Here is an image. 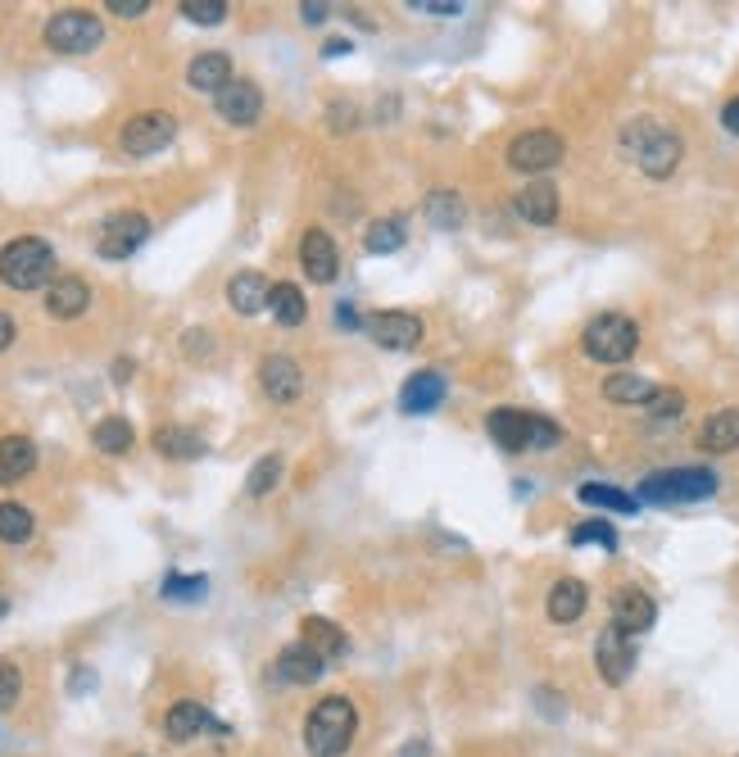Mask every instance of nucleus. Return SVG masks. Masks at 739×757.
I'll list each match as a JSON object with an SVG mask.
<instances>
[{
  "instance_id": "1",
  "label": "nucleus",
  "mask_w": 739,
  "mask_h": 757,
  "mask_svg": "<svg viewBox=\"0 0 739 757\" xmlns=\"http://www.w3.org/2000/svg\"><path fill=\"white\" fill-rule=\"evenodd\" d=\"M622 151L631 155V164L644 177H671L677 164H681V155H685L681 136L671 132L667 123H658V118H631L622 127Z\"/></svg>"
},
{
  "instance_id": "2",
  "label": "nucleus",
  "mask_w": 739,
  "mask_h": 757,
  "mask_svg": "<svg viewBox=\"0 0 739 757\" xmlns=\"http://www.w3.org/2000/svg\"><path fill=\"white\" fill-rule=\"evenodd\" d=\"M359 735V712L346 695H327L313 703V712L304 717V748L309 757H346L350 744Z\"/></svg>"
},
{
  "instance_id": "3",
  "label": "nucleus",
  "mask_w": 739,
  "mask_h": 757,
  "mask_svg": "<svg viewBox=\"0 0 739 757\" xmlns=\"http://www.w3.org/2000/svg\"><path fill=\"white\" fill-rule=\"evenodd\" d=\"M486 431L508 454H541V449H554L563 440V427L554 418H545V413H526V408H495L486 418Z\"/></svg>"
},
{
  "instance_id": "4",
  "label": "nucleus",
  "mask_w": 739,
  "mask_h": 757,
  "mask_svg": "<svg viewBox=\"0 0 739 757\" xmlns=\"http://www.w3.org/2000/svg\"><path fill=\"white\" fill-rule=\"evenodd\" d=\"M717 472L708 467H667V472H653L640 481V495L644 504H699V499H712L717 495Z\"/></svg>"
},
{
  "instance_id": "5",
  "label": "nucleus",
  "mask_w": 739,
  "mask_h": 757,
  "mask_svg": "<svg viewBox=\"0 0 739 757\" xmlns=\"http://www.w3.org/2000/svg\"><path fill=\"white\" fill-rule=\"evenodd\" d=\"M55 272V250L41 236H19L0 250V282L10 291H37Z\"/></svg>"
},
{
  "instance_id": "6",
  "label": "nucleus",
  "mask_w": 739,
  "mask_h": 757,
  "mask_svg": "<svg viewBox=\"0 0 739 757\" xmlns=\"http://www.w3.org/2000/svg\"><path fill=\"white\" fill-rule=\"evenodd\" d=\"M581 346H585V355H590L594 363H626V359L640 350V327H635L626 313H599V318L585 327Z\"/></svg>"
},
{
  "instance_id": "7",
  "label": "nucleus",
  "mask_w": 739,
  "mask_h": 757,
  "mask_svg": "<svg viewBox=\"0 0 739 757\" xmlns=\"http://www.w3.org/2000/svg\"><path fill=\"white\" fill-rule=\"evenodd\" d=\"M100 37H105V28L91 10H59L46 23V46L59 55H87L100 46Z\"/></svg>"
},
{
  "instance_id": "8",
  "label": "nucleus",
  "mask_w": 739,
  "mask_h": 757,
  "mask_svg": "<svg viewBox=\"0 0 739 757\" xmlns=\"http://www.w3.org/2000/svg\"><path fill=\"white\" fill-rule=\"evenodd\" d=\"M563 136L558 132H522L517 142L508 146V168H517V173H550L554 164H563Z\"/></svg>"
},
{
  "instance_id": "9",
  "label": "nucleus",
  "mask_w": 739,
  "mask_h": 757,
  "mask_svg": "<svg viewBox=\"0 0 739 757\" xmlns=\"http://www.w3.org/2000/svg\"><path fill=\"white\" fill-rule=\"evenodd\" d=\"M146 236H150V219L137 214V210H123V214L105 219L96 250H100V259H127V254H137L146 245Z\"/></svg>"
},
{
  "instance_id": "10",
  "label": "nucleus",
  "mask_w": 739,
  "mask_h": 757,
  "mask_svg": "<svg viewBox=\"0 0 739 757\" xmlns=\"http://www.w3.org/2000/svg\"><path fill=\"white\" fill-rule=\"evenodd\" d=\"M173 132H177V118L164 114V109H150V114H137V118L123 123L118 146L127 155H155V151H164L173 142Z\"/></svg>"
},
{
  "instance_id": "11",
  "label": "nucleus",
  "mask_w": 739,
  "mask_h": 757,
  "mask_svg": "<svg viewBox=\"0 0 739 757\" xmlns=\"http://www.w3.org/2000/svg\"><path fill=\"white\" fill-rule=\"evenodd\" d=\"M594 667L603 676V685H626L631 680V667H635V640L618 627H609L594 644Z\"/></svg>"
},
{
  "instance_id": "12",
  "label": "nucleus",
  "mask_w": 739,
  "mask_h": 757,
  "mask_svg": "<svg viewBox=\"0 0 739 757\" xmlns=\"http://www.w3.org/2000/svg\"><path fill=\"white\" fill-rule=\"evenodd\" d=\"M653 622H658L653 594H644L640 585H622V590L613 594V627H618V631H626V635L635 640V635L653 631Z\"/></svg>"
},
{
  "instance_id": "13",
  "label": "nucleus",
  "mask_w": 739,
  "mask_h": 757,
  "mask_svg": "<svg viewBox=\"0 0 739 757\" xmlns=\"http://www.w3.org/2000/svg\"><path fill=\"white\" fill-rule=\"evenodd\" d=\"M363 331L377 340L381 350H414L422 340V318L418 313H372Z\"/></svg>"
},
{
  "instance_id": "14",
  "label": "nucleus",
  "mask_w": 739,
  "mask_h": 757,
  "mask_svg": "<svg viewBox=\"0 0 739 757\" xmlns=\"http://www.w3.org/2000/svg\"><path fill=\"white\" fill-rule=\"evenodd\" d=\"M259 381H263V395L278 399V404H291V399H300V390H304V372H300V363L286 359V355H268V359L259 363Z\"/></svg>"
},
{
  "instance_id": "15",
  "label": "nucleus",
  "mask_w": 739,
  "mask_h": 757,
  "mask_svg": "<svg viewBox=\"0 0 739 757\" xmlns=\"http://www.w3.org/2000/svg\"><path fill=\"white\" fill-rule=\"evenodd\" d=\"M300 268L313 282H336V268H341V254H336V241L322 227H309L300 241Z\"/></svg>"
},
{
  "instance_id": "16",
  "label": "nucleus",
  "mask_w": 739,
  "mask_h": 757,
  "mask_svg": "<svg viewBox=\"0 0 739 757\" xmlns=\"http://www.w3.org/2000/svg\"><path fill=\"white\" fill-rule=\"evenodd\" d=\"M513 204H517V214H522L531 227L558 223V186H554V182H526Z\"/></svg>"
},
{
  "instance_id": "17",
  "label": "nucleus",
  "mask_w": 739,
  "mask_h": 757,
  "mask_svg": "<svg viewBox=\"0 0 739 757\" xmlns=\"http://www.w3.org/2000/svg\"><path fill=\"white\" fill-rule=\"evenodd\" d=\"M214 105H218V114L227 118V123H236V127H250L259 114H263V96H259V87L254 83H227L218 96H214Z\"/></svg>"
},
{
  "instance_id": "18",
  "label": "nucleus",
  "mask_w": 739,
  "mask_h": 757,
  "mask_svg": "<svg viewBox=\"0 0 739 757\" xmlns=\"http://www.w3.org/2000/svg\"><path fill=\"white\" fill-rule=\"evenodd\" d=\"M87 304H91V287H87L82 278H59V282H50V291H46V313L59 318V322L82 318Z\"/></svg>"
},
{
  "instance_id": "19",
  "label": "nucleus",
  "mask_w": 739,
  "mask_h": 757,
  "mask_svg": "<svg viewBox=\"0 0 739 757\" xmlns=\"http://www.w3.org/2000/svg\"><path fill=\"white\" fill-rule=\"evenodd\" d=\"M440 404H445V377H440V372H418V377H409L405 390H399V408H405L409 418L436 413Z\"/></svg>"
},
{
  "instance_id": "20",
  "label": "nucleus",
  "mask_w": 739,
  "mask_h": 757,
  "mask_svg": "<svg viewBox=\"0 0 739 757\" xmlns=\"http://www.w3.org/2000/svg\"><path fill=\"white\" fill-rule=\"evenodd\" d=\"M322 671H327V662H322L309 644H286V649L278 653V667H273V676L286 680V685H313Z\"/></svg>"
},
{
  "instance_id": "21",
  "label": "nucleus",
  "mask_w": 739,
  "mask_h": 757,
  "mask_svg": "<svg viewBox=\"0 0 739 757\" xmlns=\"http://www.w3.org/2000/svg\"><path fill=\"white\" fill-rule=\"evenodd\" d=\"M186 83L195 87V91H223L227 83H232V59L223 55V50H205V55H195L191 59V68H186Z\"/></svg>"
},
{
  "instance_id": "22",
  "label": "nucleus",
  "mask_w": 739,
  "mask_h": 757,
  "mask_svg": "<svg viewBox=\"0 0 739 757\" xmlns=\"http://www.w3.org/2000/svg\"><path fill=\"white\" fill-rule=\"evenodd\" d=\"M585 603H590V590H585V581H576V576H563V581H554V590H550V622H558V627L576 622V617L585 612Z\"/></svg>"
},
{
  "instance_id": "23",
  "label": "nucleus",
  "mask_w": 739,
  "mask_h": 757,
  "mask_svg": "<svg viewBox=\"0 0 739 757\" xmlns=\"http://www.w3.org/2000/svg\"><path fill=\"white\" fill-rule=\"evenodd\" d=\"M37 467V445L28 436H6L0 440V486H14Z\"/></svg>"
},
{
  "instance_id": "24",
  "label": "nucleus",
  "mask_w": 739,
  "mask_h": 757,
  "mask_svg": "<svg viewBox=\"0 0 739 757\" xmlns=\"http://www.w3.org/2000/svg\"><path fill=\"white\" fill-rule=\"evenodd\" d=\"M304 635H300V644H309L322 662H336L346 653V631L336 627V622H327V617H304V627H300Z\"/></svg>"
},
{
  "instance_id": "25",
  "label": "nucleus",
  "mask_w": 739,
  "mask_h": 757,
  "mask_svg": "<svg viewBox=\"0 0 739 757\" xmlns=\"http://www.w3.org/2000/svg\"><path fill=\"white\" fill-rule=\"evenodd\" d=\"M268 295H273V287H268L259 272H236V278L227 282V300L241 318H254L259 309H268Z\"/></svg>"
},
{
  "instance_id": "26",
  "label": "nucleus",
  "mask_w": 739,
  "mask_h": 757,
  "mask_svg": "<svg viewBox=\"0 0 739 757\" xmlns=\"http://www.w3.org/2000/svg\"><path fill=\"white\" fill-rule=\"evenodd\" d=\"M699 445H703L708 454H730V449H739V408L712 413V418L703 423V431H699Z\"/></svg>"
},
{
  "instance_id": "27",
  "label": "nucleus",
  "mask_w": 739,
  "mask_h": 757,
  "mask_svg": "<svg viewBox=\"0 0 739 757\" xmlns=\"http://www.w3.org/2000/svg\"><path fill=\"white\" fill-rule=\"evenodd\" d=\"M205 726H214L210 721V712H205V703H195V699H182V703H173L168 708V717H164V730H168V739H177V744H186V739H195Z\"/></svg>"
},
{
  "instance_id": "28",
  "label": "nucleus",
  "mask_w": 739,
  "mask_h": 757,
  "mask_svg": "<svg viewBox=\"0 0 739 757\" xmlns=\"http://www.w3.org/2000/svg\"><path fill=\"white\" fill-rule=\"evenodd\" d=\"M422 219L436 232H458L463 227V200H458V191H431L427 204H422Z\"/></svg>"
},
{
  "instance_id": "29",
  "label": "nucleus",
  "mask_w": 739,
  "mask_h": 757,
  "mask_svg": "<svg viewBox=\"0 0 739 757\" xmlns=\"http://www.w3.org/2000/svg\"><path fill=\"white\" fill-rule=\"evenodd\" d=\"M653 390L658 386L649 377H640V372H618V377L603 381V399H613V404H649Z\"/></svg>"
},
{
  "instance_id": "30",
  "label": "nucleus",
  "mask_w": 739,
  "mask_h": 757,
  "mask_svg": "<svg viewBox=\"0 0 739 757\" xmlns=\"http://www.w3.org/2000/svg\"><path fill=\"white\" fill-rule=\"evenodd\" d=\"M268 309H273V318H278L282 327H300V322H304V313H309L304 291H300L295 282H278V287H273V295H268Z\"/></svg>"
},
{
  "instance_id": "31",
  "label": "nucleus",
  "mask_w": 739,
  "mask_h": 757,
  "mask_svg": "<svg viewBox=\"0 0 739 757\" xmlns=\"http://www.w3.org/2000/svg\"><path fill=\"white\" fill-rule=\"evenodd\" d=\"M155 449H159L164 458L186 463V458H200V454H205V440H200L195 431H186V427H159V431H155Z\"/></svg>"
},
{
  "instance_id": "32",
  "label": "nucleus",
  "mask_w": 739,
  "mask_h": 757,
  "mask_svg": "<svg viewBox=\"0 0 739 757\" xmlns=\"http://www.w3.org/2000/svg\"><path fill=\"white\" fill-rule=\"evenodd\" d=\"M576 495H581V504L613 508V513H635V508H640V499H635V495H626V491H618V486H603V481H585V486H581Z\"/></svg>"
},
{
  "instance_id": "33",
  "label": "nucleus",
  "mask_w": 739,
  "mask_h": 757,
  "mask_svg": "<svg viewBox=\"0 0 739 757\" xmlns=\"http://www.w3.org/2000/svg\"><path fill=\"white\" fill-rule=\"evenodd\" d=\"M278 481H282V458H278V454H268V458H259V463L250 467V476H245V495H250V499L273 495V491H278Z\"/></svg>"
},
{
  "instance_id": "34",
  "label": "nucleus",
  "mask_w": 739,
  "mask_h": 757,
  "mask_svg": "<svg viewBox=\"0 0 739 757\" xmlns=\"http://www.w3.org/2000/svg\"><path fill=\"white\" fill-rule=\"evenodd\" d=\"M399 245H405V223H399V219H381V223H372L368 236H363V250H368V254H395Z\"/></svg>"
},
{
  "instance_id": "35",
  "label": "nucleus",
  "mask_w": 739,
  "mask_h": 757,
  "mask_svg": "<svg viewBox=\"0 0 739 757\" xmlns=\"http://www.w3.org/2000/svg\"><path fill=\"white\" fill-rule=\"evenodd\" d=\"M91 440H96V449H100V454H127L137 436H132V427H127L123 418H105V423H96Z\"/></svg>"
},
{
  "instance_id": "36",
  "label": "nucleus",
  "mask_w": 739,
  "mask_h": 757,
  "mask_svg": "<svg viewBox=\"0 0 739 757\" xmlns=\"http://www.w3.org/2000/svg\"><path fill=\"white\" fill-rule=\"evenodd\" d=\"M32 531H37V522H32V513L23 504H0V540H6V544H23Z\"/></svg>"
},
{
  "instance_id": "37",
  "label": "nucleus",
  "mask_w": 739,
  "mask_h": 757,
  "mask_svg": "<svg viewBox=\"0 0 739 757\" xmlns=\"http://www.w3.org/2000/svg\"><path fill=\"white\" fill-rule=\"evenodd\" d=\"M567 544H603L609 554H618V531H613V522H581V526H572V535H567Z\"/></svg>"
},
{
  "instance_id": "38",
  "label": "nucleus",
  "mask_w": 739,
  "mask_h": 757,
  "mask_svg": "<svg viewBox=\"0 0 739 757\" xmlns=\"http://www.w3.org/2000/svg\"><path fill=\"white\" fill-rule=\"evenodd\" d=\"M644 413H649V418H658V423H671V418H681V413H685V395L671 390V386H658L653 399L644 404Z\"/></svg>"
},
{
  "instance_id": "39",
  "label": "nucleus",
  "mask_w": 739,
  "mask_h": 757,
  "mask_svg": "<svg viewBox=\"0 0 739 757\" xmlns=\"http://www.w3.org/2000/svg\"><path fill=\"white\" fill-rule=\"evenodd\" d=\"M182 14L200 28H218L227 19V0H182Z\"/></svg>"
},
{
  "instance_id": "40",
  "label": "nucleus",
  "mask_w": 739,
  "mask_h": 757,
  "mask_svg": "<svg viewBox=\"0 0 739 757\" xmlns=\"http://www.w3.org/2000/svg\"><path fill=\"white\" fill-rule=\"evenodd\" d=\"M210 594V581L205 576H164V599H177V603H191V599H205Z\"/></svg>"
},
{
  "instance_id": "41",
  "label": "nucleus",
  "mask_w": 739,
  "mask_h": 757,
  "mask_svg": "<svg viewBox=\"0 0 739 757\" xmlns=\"http://www.w3.org/2000/svg\"><path fill=\"white\" fill-rule=\"evenodd\" d=\"M19 695H23V676H19V667L6 658V662H0V712H10V708L19 703Z\"/></svg>"
},
{
  "instance_id": "42",
  "label": "nucleus",
  "mask_w": 739,
  "mask_h": 757,
  "mask_svg": "<svg viewBox=\"0 0 739 757\" xmlns=\"http://www.w3.org/2000/svg\"><path fill=\"white\" fill-rule=\"evenodd\" d=\"M409 10L431 14V19H454V14H463V6H454V0H414Z\"/></svg>"
},
{
  "instance_id": "43",
  "label": "nucleus",
  "mask_w": 739,
  "mask_h": 757,
  "mask_svg": "<svg viewBox=\"0 0 739 757\" xmlns=\"http://www.w3.org/2000/svg\"><path fill=\"white\" fill-rule=\"evenodd\" d=\"M105 10L118 19H142L150 10V0H105Z\"/></svg>"
},
{
  "instance_id": "44",
  "label": "nucleus",
  "mask_w": 739,
  "mask_h": 757,
  "mask_svg": "<svg viewBox=\"0 0 739 757\" xmlns=\"http://www.w3.org/2000/svg\"><path fill=\"white\" fill-rule=\"evenodd\" d=\"M300 14H304V23H322V19L331 14V6H322V0H309V6H300Z\"/></svg>"
},
{
  "instance_id": "45",
  "label": "nucleus",
  "mask_w": 739,
  "mask_h": 757,
  "mask_svg": "<svg viewBox=\"0 0 739 757\" xmlns=\"http://www.w3.org/2000/svg\"><path fill=\"white\" fill-rule=\"evenodd\" d=\"M336 322H341V327H350V331L359 327V313H354V304H350V300H341V304H336Z\"/></svg>"
},
{
  "instance_id": "46",
  "label": "nucleus",
  "mask_w": 739,
  "mask_h": 757,
  "mask_svg": "<svg viewBox=\"0 0 739 757\" xmlns=\"http://www.w3.org/2000/svg\"><path fill=\"white\" fill-rule=\"evenodd\" d=\"M350 50H354V41H341V37H331V41L322 46L327 59H341V55H350Z\"/></svg>"
},
{
  "instance_id": "47",
  "label": "nucleus",
  "mask_w": 739,
  "mask_h": 757,
  "mask_svg": "<svg viewBox=\"0 0 739 757\" xmlns=\"http://www.w3.org/2000/svg\"><path fill=\"white\" fill-rule=\"evenodd\" d=\"M10 346H14V318L0 313V350H10Z\"/></svg>"
},
{
  "instance_id": "48",
  "label": "nucleus",
  "mask_w": 739,
  "mask_h": 757,
  "mask_svg": "<svg viewBox=\"0 0 739 757\" xmlns=\"http://www.w3.org/2000/svg\"><path fill=\"white\" fill-rule=\"evenodd\" d=\"M721 123H726V132H739V96H735V100L721 109Z\"/></svg>"
},
{
  "instance_id": "49",
  "label": "nucleus",
  "mask_w": 739,
  "mask_h": 757,
  "mask_svg": "<svg viewBox=\"0 0 739 757\" xmlns=\"http://www.w3.org/2000/svg\"><path fill=\"white\" fill-rule=\"evenodd\" d=\"M127 372H132V363H127V359H118V363H114V381H127Z\"/></svg>"
},
{
  "instance_id": "50",
  "label": "nucleus",
  "mask_w": 739,
  "mask_h": 757,
  "mask_svg": "<svg viewBox=\"0 0 739 757\" xmlns=\"http://www.w3.org/2000/svg\"><path fill=\"white\" fill-rule=\"evenodd\" d=\"M405 757H427V744H422V739H414V744L405 748Z\"/></svg>"
},
{
  "instance_id": "51",
  "label": "nucleus",
  "mask_w": 739,
  "mask_h": 757,
  "mask_svg": "<svg viewBox=\"0 0 739 757\" xmlns=\"http://www.w3.org/2000/svg\"><path fill=\"white\" fill-rule=\"evenodd\" d=\"M6 612H10V603H6V599H0V617H6Z\"/></svg>"
}]
</instances>
